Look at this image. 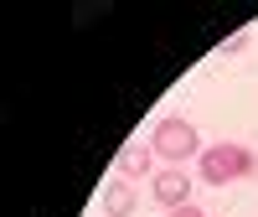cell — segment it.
<instances>
[{
	"label": "cell",
	"mask_w": 258,
	"mask_h": 217,
	"mask_svg": "<svg viewBox=\"0 0 258 217\" xmlns=\"http://www.w3.org/2000/svg\"><path fill=\"white\" fill-rule=\"evenodd\" d=\"M150 150H155V160L165 166H186L191 155H202V135H197V124L181 119V114H165L155 129H150Z\"/></svg>",
	"instance_id": "6da1fadb"
},
{
	"label": "cell",
	"mask_w": 258,
	"mask_h": 217,
	"mask_svg": "<svg viewBox=\"0 0 258 217\" xmlns=\"http://www.w3.org/2000/svg\"><path fill=\"white\" fill-rule=\"evenodd\" d=\"M197 166H202V181L207 186H227V181H243V176H253V150L248 145H238V140H222V145H207L202 155H197Z\"/></svg>",
	"instance_id": "7a4b0ae2"
},
{
	"label": "cell",
	"mask_w": 258,
	"mask_h": 217,
	"mask_svg": "<svg viewBox=\"0 0 258 217\" xmlns=\"http://www.w3.org/2000/svg\"><path fill=\"white\" fill-rule=\"evenodd\" d=\"M150 197H155L165 212L186 207V202H191V176H186V166H160L155 181H150Z\"/></svg>",
	"instance_id": "3957f363"
},
{
	"label": "cell",
	"mask_w": 258,
	"mask_h": 217,
	"mask_svg": "<svg viewBox=\"0 0 258 217\" xmlns=\"http://www.w3.org/2000/svg\"><path fill=\"white\" fill-rule=\"evenodd\" d=\"M114 171H119V181L150 176V171H155V150H150V140H145V145H124L119 155H114Z\"/></svg>",
	"instance_id": "277c9868"
},
{
	"label": "cell",
	"mask_w": 258,
	"mask_h": 217,
	"mask_svg": "<svg viewBox=\"0 0 258 217\" xmlns=\"http://www.w3.org/2000/svg\"><path fill=\"white\" fill-rule=\"evenodd\" d=\"M135 207H140V191L129 186V181L103 186V212H109V217H135Z\"/></svg>",
	"instance_id": "5b68a950"
},
{
	"label": "cell",
	"mask_w": 258,
	"mask_h": 217,
	"mask_svg": "<svg viewBox=\"0 0 258 217\" xmlns=\"http://www.w3.org/2000/svg\"><path fill=\"white\" fill-rule=\"evenodd\" d=\"M170 217H207V212H202L197 202H186V207H176V212H170Z\"/></svg>",
	"instance_id": "8992f818"
}]
</instances>
